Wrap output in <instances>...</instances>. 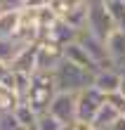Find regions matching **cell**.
Listing matches in <instances>:
<instances>
[{
    "mask_svg": "<svg viewBox=\"0 0 125 130\" xmlns=\"http://www.w3.org/2000/svg\"><path fill=\"white\" fill-rule=\"evenodd\" d=\"M54 95H57V85H54L52 71H33L31 73V90L24 104L35 116H43V113H47V106L54 99Z\"/></svg>",
    "mask_w": 125,
    "mask_h": 130,
    "instance_id": "cell-1",
    "label": "cell"
},
{
    "mask_svg": "<svg viewBox=\"0 0 125 130\" xmlns=\"http://www.w3.org/2000/svg\"><path fill=\"white\" fill-rule=\"evenodd\" d=\"M54 85H57V92H68V95H78L83 90L92 88V76L90 71H83V69L73 66L71 62L61 59V62L54 66Z\"/></svg>",
    "mask_w": 125,
    "mask_h": 130,
    "instance_id": "cell-2",
    "label": "cell"
},
{
    "mask_svg": "<svg viewBox=\"0 0 125 130\" xmlns=\"http://www.w3.org/2000/svg\"><path fill=\"white\" fill-rule=\"evenodd\" d=\"M85 31L97 36L99 40H106L116 31L113 19L106 10L104 0H87V26H85Z\"/></svg>",
    "mask_w": 125,
    "mask_h": 130,
    "instance_id": "cell-3",
    "label": "cell"
},
{
    "mask_svg": "<svg viewBox=\"0 0 125 130\" xmlns=\"http://www.w3.org/2000/svg\"><path fill=\"white\" fill-rule=\"evenodd\" d=\"M104 104V95L97 92L95 88H87L83 92L76 95V121H83V123H92L97 116V111Z\"/></svg>",
    "mask_w": 125,
    "mask_h": 130,
    "instance_id": "cell-4",
    "label": "cell"
},
{
    "mask_svg": "<svg viewBox=\"0 0 125 130\" xmlns=\"http://www.w3.org/2000/svg\"><path fill=\"white\" fill-rule=\"evenodd\" d=\"M47 113L52 118H57L61 125H73L76 123V95L57 92L47 106Z\"/></svg>",
    "mask_w": 125,
    "mask_h": 130,
    "instance_id": "cell-5",
    "label": "cell"
},
{
    "mask_svg": "<svg viewBox=\"0 0 125 130\" xmlns=\"http://www.w3.org/2000/svg\"><path fill=\"white\" fill-rule=\"evenodd\" d=\"M76 40H78V45H80L85 52H87V57L97 64V69H111L104 40H99L97 36H92V33H87V31H80Z\"/></svg>",
    "mask_w": 125,
    "mask_h": 130,
    "instance_id": "cell-6",
    "label": "cell"
},
{
    "mask_svg": "<svg viewBox=\"0 0 125 130\" xmlns=\"http://www.w3.org/2000/svg\"><path fill=\"white\" fill-rule=\"evenodd\" d=\"M104 45H106V55H109L111 69L123 73L125 71V33L123 31H113L104 40Z\"/></svg>",
    "mask_w": 125,
    "mask_h": 130,
    "instance_id": "cell-7",
    "label": "cell"
},
{
    "mask_svg": "<svg viewBox=\"0 0 125 130\" xmlns=\"http://www.w3.org/2000/svg\"><path fill=\"white\" fill-rule=\"evenodd\" d=\"M61 59H64V50L52 43H38V59H35V71H54Z\"/></svg>",
    "mask_w": 125,
    "mask_h": 130,
    "instance_id": "cell-8",
    "label": "cell"
},
{
    "mask_svg": "<svg viewBox=\"0 0 125 130\" xmlns=\"http://www.w3.org/2000/svg\"><path fill=\"white\" fill-rule=\"evenodd\" d=\"M76 38H78V31H73V28L68 26L66 21L57 19V21L52 24V28H50V31L45 33L43 38H40V43L45 40V43H52V45H57V47L64 50L68 43H76Z\"/></svg>",
    "mask_w": 125,
    "mask_h": 130,
    "instance_id": "cell-9",
    "label": "cell"
},
{
    "mask_svg": "<svg viewBox=\"0 0 125 130\" xmlns=\"http://www.w3.org/2000/svg\"><path fill=\"white\" fill-rule=\"evenodd\" d=\"M92 88L97 90L101 95H113L120 90V73L113 71V69H101V71L95 73V78H92Z\"/></svg>",
    "mask_w": 125,
    "mask_h": 130,
    "instance_id": "cell-10",
    "label": "cell"
},
{
    "mask_svg": "<svg viewBox=\"0 0 125 130\" xmlns=\"http://www.w3.org/2000/svg\"><path fill=\"white\" fill-rule=\"evenodd\" d=\"M64 59L71 62L73 66H78V69H83V71H90L92 76H95L97 71H101V69H97V64L87 57V52L78 45V40L76 43H68L66 47H64Z\"/></svg>",
    "mask_w": 125,
    "mask_h": 130,
    "instance_id": "cell-11",
    "label": "cell"
},
{
    "mask_svg": "<svg viewBox=\"0 0 125 130\" xmlns=\"http://www.w3.org/2000/svg\"><path fill=\"white\" fill-rule=\"evenodd\" d=\"M61 21H66L78 33L85 31V26H87V0H71L68 12L61 17Z\"/></svg>",
    "mask_w": 125,
    "mask_h": 130,
    "instance_id": "cell-12",
    "label": "cell"
},
{
    "mask_svg": "<svg viewBox=\"0 0 125 130\" xmlns=\"http://www.w3.org/2000/svg\"><path fill=\"white\" fill-rule=\"evenodd\" d=\"M35 59H38V43H31V45H26V47L19 52V57L7 69L14 71V73H28L31 76L35 71Z\"/></svg>",
    "mask_w": 125,
    "mask_h": 130,
    "instance_id": "cell-13",
    "label": "cell"
},
{
    "mask_svg": "<svg viewBox=\"0 0 125 130\" xmlns=\"http://www.w3.org/2000/svg\"><path fill=\"white\" fill-rule=\"evenodd\" d=\"M26 40H21L19 36H14V38H0V64H5V66H10L14 59L19 57V52L26 47Z\"/></svg>",
    "mask_w": 125,
    "mask_h": 130,
    "instance_id": "cell-14",
    "label": "cell"
},
{
    "mask_svg": "<svg viewBox=\"0 0 125 130\" xmlns=\"http://www.w3.org/2000/svg\"><path fill=\"white\" fill-rule=\"evenodd\" d=\"M118 118H120V113L116 111L113 106H109V104L104 102V104H101V109L97 111L95 121H92V125H95V130H106V128H111Z\"/></svg>",
    "mask_w": 125,
    "mask_h": 130,
    "instance_id": "cell-15",
    "label": "cell"
},
{
    "mask_svg": "<svg viewBox=\"0 0 125 130\" xmlns=\"http://www.w3.org/2000/svg\"><path fill=\"white\" fill-rule=\"evenodd\" d=\"M19 12H5V14H0V38H14L19 33Z\"/></svg>",
    "mask_w": 125,
    "mask_h": 130,
    "instance_id": "cell-16",
    "label": "cell"
},
{
    "mask_svg": "<svg viewBox=\"0 0 125 130\" xmlns=\"http://www.w3.org/2000/svg\"><path fill=\"white\" fill-rule=\"evenodd\" d=\"M106 3V10L113 19V26L116 31H123L125 33V0H104Z\"/></svg>",
    "mask_w": 125,
    "mask_h": 130,
    "instance_id": "cell-17",
    "label": "cell"
},
{
    "mask_svg": "<svg viewBox=\"0 0 125 130\" xmlns=\"http://www.w3.org/2000/svg\"><path fill=\"white\" fill-rule=\"evenodd\" d=\"M19 106V99L14 97V92L12 90H7L3 83H0V113H10V111H14Z\"/></svg>",
    "mask_w": 125,
    "mask_h": 130,
    "instance_id": "cell-18",
    "label": "cell"
},
{
    "mask_svg": "<svg viewBox=\"0 0 125 130\" xmlns=\"http://www.w3.org/2000/svg\"><path fill=\"white\" fill-rule=\"evenodd\" d=\"M14 116H17V121H19V123L24 125V128H28V130H33V125H35V118H38V116H35V113L28 109L26 104H19L17 109H14Z\"/></svg>",
    "mask_w": 125,
    "mask_h": 130,
    "instance_id": "cell-19",
    "label": "cell"
},
{
    "mask_svg": "<svg viewBox=\"0 0 125 130\" xmlns=\"http://www.w3.org/2000/svg\"><path fill=\"white\" fill-rule=\"evenodd\" d=\"M61 128H64V125H61L57 118H52L50 113L38 116L35 118V125H33V130H61Z\"/></svg>",
    "mask_w": 125,
    "mask_h": 130,
    "instance_id": "cell-20",
    "label": "cell"
},
{
    "mask_svg": "<svg viewBox=\"0 0 125 130\" xmlns=\"http://www.w3.org/2000/svg\"><path fill=\"white\" fill-rule=\"evenodd\" d=\"M0 130H28V128H24L17 121L14 111H10V113H0Z\"/></svg>",
    "mask_w": 125,
    "mask_h": 130,
    "instance_id": "cell-21",
    "label": "cell"
},
{
    "mask_svg": "<svg viewBox=\"0 0 125 130\" xmlns=\"http://www.w3.org/2000/svg\"><path fill=\"white\" fill-rule=\"evenodd\" d=\"M104 102H106L109 106H113V109L118 111L120 116H125V97H123L120 92H113V95H106V97H104Z\"/></svg>",
    "mask_w": 125,
    "mask_h": 130,
    "instance_id": "cell-22",
    "label": "cell"
},
{
    "mask_svg": "<svg viewBox=\"0 0 125 130\" xmlns=\"http://www.w3.org/2000/svg\"><path fill=\"white\" fill-rule=\"evenodd\" d=\"M71 130H95V125L92 123H83V121H76V123L71 125Z\"/></svg>",
    "mask_w": 125,
    "mask_h": 130,
    "instance_id": "cell-23",
    "label": "cell"
},
{
    "mask_svg": "<svg viewBox=\"0 0 125 130\" xmlns=\"http://www.w3.org/2000/svg\"><path fill=\"white\" fill-rule=\"evenodd\" d=\"M106 130H125V116H120V118L116 121L111 128H106Z\"/></svg>",
    "mask_w": 125,
    "mask_h": 130,
    "instance_id": "cell-24",
    "label": "cell"
},
{
    "mask_svg": "<svg viewBox=\"0 0 125 130\" xmlns=\"http://www.w3.org/2000/svg\"><path fill=\"white\" fill-rule=\"evenodd\" d=\"M5 73H7V66H5V64H0V80L5 78Z\"/></svg>",
    "mask_w": 125,
    "mask_h": 130,
    "instance_id": "cell-25",
    "label": "cell"
}]
</instances>
